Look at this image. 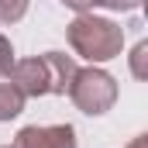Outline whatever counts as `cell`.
Wrapping results in <instances>:
<instances>
[{
  "instance_id": "obj_11",
  "label": "cell",
  "mask_w": 148,
  "mask_h": 148,
  "mask_svg": "<svg viewBox=\"0 0 148 148\" xmlns=\"http://www.w3.org/2000/svg\"><path fill=\"white\" fill-rule=\"evenodd\" d=\"M107 10H117V14H127V10H138L141 0H103Z\"/></svg>"
},
{
  "instance_id": "obj_2",
  "label": "cell",
  "mask_w": 148,
  "mask_h": 148,
  "mask_svg": "<svg viewBox=\"0 0 148 148\" xmlns=\"http://www.w3.org/2000/svg\"><path fill=\"white\" fill-rule=\"evenodd\" d=\"M69 100L79 114L86 117H103L117 103V79L100 66H86V69H76L73 83H69Z\"/></svg>"
},
{
  "instance_id": "obj_6",
  "label": "cell",
  "mask_w": 148,
  "mask_h": 148,
  "mask_svg": "<svg viewBox=\"0 0 148 148\" xmlns=\"http://www.w3.org/2000/svg\"><path fill=\"white\" fill-rule=\"evenodd\" d=\"M24 93L14 86V83H0V124H7V121H14L17 114L24 110Z\"/></svg>"
},
{
  "instance_id": "obj_12",
  "label": "cell",
  "mask_w": 148,
  "mask_h": 148,
  "mask_svg": "<svg viewBox=\"0 0 148 148\" xmlns=\"http://www.w3.org/2000/svg\"><path fill=\"white\" fill-rule=\"evenodd\" d=\"M145 145H148V138H145V134H138V138H134L127 148H145Z\"/></svg>"
},
{
  "instance_id": "obj_5",
  "label": "cell",
  "mask_w": 148,
  "mask_h": 148,
  "mask_svg": "<svg viewBox=\"0 0 148 148\" xmlns=\"http://www.w3.org/2000/svg\"><path fill=\"white\" fill-rule=\"evenodd\" d=\"M41 62H45V73H48V97H66L73 73L79 69L73 55L66 52H41Z\"/></svg>"
},
{
  "instance_id": "obj_3",
  "label": "cell",
  "mask_w": 148,
  "mask_h": 148,
  "mask_svg": "<svg viewBox=\"0 0 148 148\" xmlns=\"http://www.w3.org/2000/svg\"><path fill=\"white\" fill-rule=\"evenodd\" d=\"M14 148H76L73 124H28L17 131Z\"/></svg>"
},
{
  "instance_id": "obj_1",
  "label": "cell",
  "mask_w": 148,
  "mask_h": 148,
  "mask_svg": "<svg viewBox=\"0 0 148 148\" xmlns=\"http://www.w3.org/2000/svg\"><path fill=\"white\" fill-rule=\"evenodd\" d=\"M69 48L90 66H103L124 52V28L100 14H76L66 28Z\"/></svg>"
},
{
  "instance_id": "obj_9",
  "label": "cell",
  "mask_w": 148,
  "mask_h": 148,
  "mask_svg": "<svg viewBox=\"0 0 148 148\" xmlns=\"http://www.w3.org/2000/svg\"><path fill=\"white\" fill-rule=\"evenodd\" d=\"M14 62H17V52H14L10 38H7V35H0V76H10Z\"/></svg>"
},
{
  "instance_id": "obj_7",
  "label": "cell",
  "mask_w": 148,
  "mask_h": 148,
  "mask_svg": "<svg viewBox=\"0 0 148 148\" xmlns=\"http://www.w3.org/2000/svg\"><path fill=\"white\" fill-rule=\"evenodd\" d=\"M31 0H0V24H17L28 14Z\"/></svg>"
},
{
  "instance_id": "obj_4",
  "label": "cell",
  "mask_w": 148,
  "mask_h": 148,
  "mask_svg": "<svg viewBox=\"0 0 148 148\" xmlns=\"http://www.w3.org/2000/svg\"><path fill=\"white\" fill-rule=\"evenodd\" d=\"M7 79H10L24 97H48V73H45L41 55H35V59H17Z\"/></svg>"
},
{
  "instance_id": "obj_10",
  "label": "cell",
  "mask_w": 148,
  "mask_h": 148,
  "mask_svg": "<svg viewBox=\"0 0 148 148\" xmlns=\"http://www.w3.org/2000/svg\"><path fill=\"white\" fill-rule=\"evenodd\" d=\"M69 10H76V14H93L97 7H103V0H62Z\"/></svg>"
},
{
  "instance_id": "obj_13",
  "label": "cell",
  "mask_w": 148,
  "mask_h": 148,
  "mask_svg": "<svg viewBox=\"0 0 148 148\" xmlns=\"http://www.w3.org/2000/svg\"><path fill=\"white\" fill-rule=\"evenodd\" d=\"M0 148H14V145H0Z\"/></svg>"
},
{
  "instance_id": "obj_8",
  "label": "cell",
  "mask_w": 148,
  "mask_h": 148,
  "mask_svg": "<svg viewBox=\"0 0 148 148\" xmlns=\"http://www.w3.org/2000/svg\"><path fill=\"white\" fill-rule=\"evenodd\" d=\"M145 62H148V41H138L134 52H131V76H134V79H148Z\"/></svg>"
}]
</instances>
